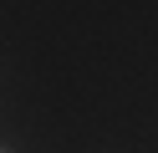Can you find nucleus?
Segmentation results:
<instances>
[{
    "label": "nucleus",
    "mask_w": 158,
    "mask_h": 153,
    "mask_svg": "<svg viewBox=\"0 0 158 153\" xmlns=\"http://www.w3.org/2000/svg\"><path fill=\"white\" fill-rule=\"evenodd\" d=\"M0 153H10V148H0Z\"/></svg>",
    "instance_id": "obj_1"
}]
</instances>
